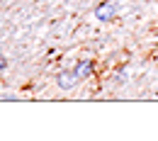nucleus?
I'll use <instances>...</instances> for the list:
<instances>
[{
    "instance_id": "f03ea898",
    "label": "nucleus",
    "mask_w": 158,
    "mask_h": 141,
    "mask_svg": "<svg viewBox=\"0 0 158 141\" xmlns=\"http://www.w3.org/2000/svg\"><path fill=\"white\" fill-rule=\"evenodd\" d=\"M76 78H78L76 73H59V85H61V88H71Z\"/></svg>"
},
{
    "instance_id": "20e7f679",
    "label": "nucleus",
    "mask_w": 158,
    "mask_h": 141,
    "mask_svg": "<svg viewBox=\"0 0 158 141\" xmlns=\"http://www.w3.org/2000/svg\"><path fill=\"white\" fill-rule=\"evenodd\" d=\"M5 66H7V59H5V56H2V54H0V71H2V68H5Z\"/></svg>"
},
{
    "instance_id": "7ed1b4c3",
    "label": "nucleus",
    "mask_w": 158,
    "mask_h": 141,
    "mask_svg": "<svg viewBox=\"0 0 158 141\" xmlns=\"http://www.w3.org/2000/svg\"><path fill=\"white\" fill-rule=\"evenodd\" d=\"M76 76H78V78L90 76V63H78V68H76Z\"/></svg>"
},
{
    "instance_id": "f257e3e1",
    "label": "nucleus",
    "mask_w": 158,
    "mask_h": 141,
    "mask_svg": "<svg viewBox=\"0 0 158 141\" xmlns=\"http://www.w3.org/2000/svg\"><path fill=\"white\" fill-rule=\"evenodd\" d=\"M112 15H114V5L105 2V5H100V7H98V17H100V20H110Z\"/></svg>"
}]
</instances>
